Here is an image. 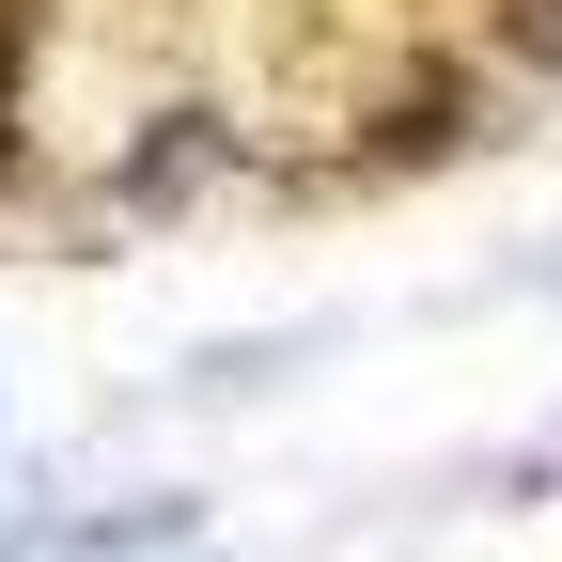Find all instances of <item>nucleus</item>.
I'll return each instance as SVG.
<instances>
[{
    "label": "nucleus",
    "instance_id": "nucleus-1",
    "mask_svg": "<svg viewBox=\"0 0 562 562\" xmlns=\"http://www.w3.org/2000/svg\"><path fill=\"white\" fill-rule=\"evenodd\" d=\"M547 32H562V16H547Z\"/></svg>",
    "mask_w": 562,
    "mask_h": 562
}]
</instances>
